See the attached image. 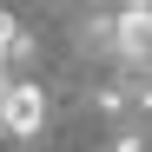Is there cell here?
Wrapping results in <instances>:
<instances>
[{
    "label": "cell",
    "instance_id": "1",
    "mask_svg": "<svg viewBox=\"0 0 152 152\" xmlns=\"http://www.w3.org/2000/svg\"><path fill=\"white\" fill-rule=\"evenodd\" d=\"M80 53L93 60H119L126 80H152V0H132V7L93 13L80 33Z\"/></svg>",
    "mask_w": 152,
    "mask_h": 152
},
{
    "label": "cell",
    "instance_id": "2",
    "mask_svg": "<svg viewBox=\"0 0 152 152\" xmlns=\"http://www.w3.org/2000/svg\"><path fill=\"white\" fill-rule=\"evenodd\" d=\"M40 126H46V86L13 80L7 86V106H0V132H7L13 145H27V139H40Z\"/></svg>",
    "mask_w": 152,
    "mask_h": 152
},
{
    "label": "cell",
    "instance_id": "3",
    "mask_svg": "<svg viewBox=\"0 0 152 152\" xmlns=\"http://www.w3.org/2000/svg\"><path fill=\"white\" fill-rule=\"evenodd\" d=\"M27 66H33V33L13 13H0V80H27Z\"/></svg>",
    "mask_w": 152,
    "mask_h": 152
},
{
    "label": "cell",
    "instance_id": "4",
    "mask_svg": "<svg viewBox=\"0 0 152 152\" xmlns=\"http://www.w3.org/2000/svg\"><path fill=\"white\" fill-rule=\"evenodd\" d=\"M99 152H152V132H113Z\"/></svg>",
    "mask_w": 152,
    "mask_h": 152
}]
</instances>
